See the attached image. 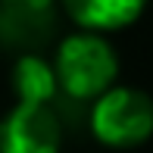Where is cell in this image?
<instances>
[{"label": "cell", "instance_id": "6da1fadb", "mask_svg": "<svg viewBox=\"0 0 153 153\" xmlns=\"http://www.w3.org/2000/svg\"><path fill=\"white\" fill-rule=\"evenodd\" d=\"M53 69L59 78V91L69 103H91L109 88H116L119 78V56L106 34L100 31H72L56 44Z\"/></svg>", "mask_w": 153, "mask_h": 153}, {"label": "cell", "instance_id": "7a4b0ae2", "mask_svg": "<svg viewBox=\"0 0 153 153\" xmlns=\"http://www.w3.org/2000/svg\"><path fill=\"white\" fill-rule=\"evenodd\" d=\"M88 128L103 147H141L153 137V97L128 85L109 88L88 106Z\"/></svg>", "mask_w": 153, "mask_h": 153}, {"label": "cell", "instance_id": "3957f363", "mask_svg": "<svg viewBox=\"0 0 153 153\" xmlns=\"http://www.w3.org/2000/svg\"><path fill=\"white\" fill-rule=\"evenodd\" d=\"M62 116L56 103H16L0 119V153H59Z\"/></svg>", "mask_w": 153, "mask_h": 153}, {"label": "cell", "instance_id": "277c9868", "mask_svg": "<svg viewBox=\"0 0 153 153\" xmlns=\"http://www.w3.org/2000/svg\"><path fill=\"white\" fill-rule=\"evenodd\" d=\"M59 10V0H0V47L41 53L56 34Z\"/></svg>", "mask_w": 153, "mask_h": 153}, {"label": "cell", "instance_id": "5b68a950", "mask_svg": "<svg viewBox=\"0 0 153 153\" xmlns=\"http://www.w3.org/2000/svg\"><path fill=\"white\" fill-rule=\"evenodd\" d=\"M62 13L85 31H119L141 19L147 0H59Z\"/></svg>", "mask_w": 153, "mask_h": 153}, {"label": "cell", "instance_id": "8992f818", "mask_svg": "<svg viewBox=\"0 0 153 153\" xmlns=\"http://www.w3.org/2000/svg\"><path fill=\"white\" fill-rule=\"evenodd\" d=\"M10 81L16 103H56L62 97L53 59L41 56V53H19L13 59Z\"/></svg>", "mask_w": 153, "mask_h": 153}]
</instances>
